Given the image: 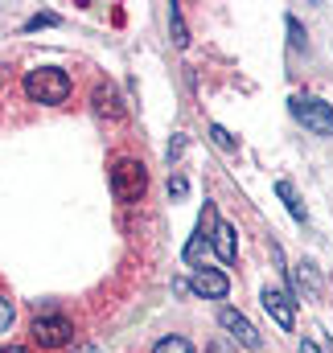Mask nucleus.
<instances>
[{"instance_id":"f257e3e1","label":"nucleus","mask_w":333,"mask_h":353,"mask_svg":"<svg viewBox=\"0 0 333 353\" xmlns=\"http://www.w3.org/2000/svg\"><path fill=\"white\" fill-rule=\"evenodd\" d=\"M25 94L33 99V103H66V94H70V74L62 70V66H37V70H29L25 74Z\"/></svg>"},{"instance_id":"f03ea898","label":"nucleus","mask_w":333,"mask_h":353,"mask_svg":"<svg viewBox=\"0 0 333 353\" xmlns=\"http://www.w3.org/2000/svg\"><path fill=\"white\" fill-rule=\"evenodd\" d=\"M144 189H149V173H144L140 161H115L111 165V197L115 201L132 205V201L144 197Z\"/></svg>"},{"instance_id":"7ed1b4c3","label":"nucleus","mask_w":333,"mask_h":353,"mask_svg":"<svg viewBox=\"0 0 333 353\" xmlns=\"http://www.w3.org/2000/svg\"><path fill=\"white\" fill-rule=\"evenodd\" d=\"M292 115L296 123H305L317 136H333V107L321 103L317 94H292Z\"/></svg>"},{"instance_id":"20e7f679","label":"nucleus","mask_w":333,"mask_h":353,"mask_svg":"<svg viewBox=\"0 0 333 353\" xmlns=\"http://www.w3.org/2000/svg\"><path fill=\"white\" fill-rule=\"evenodd\" d=\"M29 333H33V341H37L41 350H62V345H70L75 325H70L66 316H58V312H46V316H33Z\"/></svg>"},{"instance_id":"39448f33","label":"nucleus","mask_w":333,"mask_h":353,"mask_svg":"<svg viewBox=\"0 0 333 353\" xmlns=\"http://www.w3.org/2000/svg\"><path fill=\"white\" fill-rule=\"evenodd\" d=\"M263 308H267V316L280 325V329H292L296 325V300L284 292V288H263Z\"/></svg>"},{"instance_id":"423d86ee","label":"nucleus","mask_w":333,"mask_h":353,"mask_svg":"<svg viewBox=\"0 0 333 353\" xmlns=\"http://www.w3.org/2000/svg\"><path fill=\"white\" fill-rule=\"evenodd\" d=\"M218 325H222V329H227V333H231L239 345H247V350H259V329L251 325L243 312H235V308H222V312H218Z\"/></svg>"},{"instance_id":"0eeeda50","label":"nucleus","mask_w":333,"mask_h":353,"mask_svg":"<svg viewBox=\"0 0 333 353\" xmlns=\"http://www.w3.org/2000/svg\"><path fill=\"white\" fill-rule=\"evenodd\" d=\"M189 288H193L198 296H206V300H222V296L231 292V279H227L222 271H214V267H198L193 279H189Z\"/></svg>"},{"instance_id":"6e6552de","label":"nucleus","mask_w":333,"mask_h":353,"mask_svg":"<svg viewBox=\"0 0 333 353\" xmlns=\"http://www.w3.org/2000/svg\"><path fill=\"white\" fill-rule=\"evenodd\" d=\"M210 247H214V255H218L222 263H235V255H239L235 226H231V222H218V226H214V234H210Z\"/></svg>"},{"instance_id":"1a4fd4ad","label":"nucleus","mask_w":333,"mask_h":353,"mask_svg":"<svg viewBox=\"0 0 333 353\" xmlns=\"http://www.w3.org/2000/svg\"><path fill=\"white\" fill-rule=\"evenodd\" d=\"M276 193L284 197V205H288V214H292V218H296V222L305 226V222H309V214H305V205H301V197H296V189H292L288 181H280V185H276Z\"/></svg>"},{"instance_id":"9d476101","label":"nucleus","mask_w":333,"mask_h":353,"mask_svg":"<svg viewBox=\"0 0 333 353\" xmlns=\"http://www.w3.org/2000/svg\"><path fill=\"white\" fill-rule=\"evenodd\" d=\"M95 111L115 119V115H120V94H115L111 87H99V90H95Z\"/></svg>"},{"instance_id":"9b49d317","label":"nucleus","mask_w":333,"mask_h":353,"mask_svg":"<svg viewBox=\"0 0 333 353\" xmlns=\"http://www.w3.org/2000/svg\"><path fill=\"white\" fill-rule=\"evenodd\" d=\"M153 353H193V345H189L185 337H177V333H169V337H161V341L153 345Z\"/></svg>"},{"instance_id":"f8f14e48","label":"nucleus","mask_w":333,"mask_h":353,"mask_svg":"<svg viewBox=\"0 0 333 353\" xmlns=\"http://www.w3.org/2000/svg\"><path fill=\"white\" fill-rule=\"evenodd\" d=\"M210 140H214V144H218L222 152H235V148H239V140H235V136H231V132H227L222 123H210Z\"/></svg>"},{"instance_id":"ddd939ff","label":"nucleus","mask_w":333,"mask_h":353,"mask_svg":"<svg viewBox=\"0 0 333 353\" xmlns=\"http://www.w3.org/2000/svg\"><path fill=\"white\" fill-rule=\"evenodd\" d=\"M169 29H173V41H177V46H185V41H189V37H185V21H181V8H177V4L169 8Z\"/></svg>"},{"instance_id":"4468645a","label":"nucleus","mask_w":333,"mask_h":353,"mask_svg":"<svg viewBox=\"0 0 333 353\" xmlns=\"http://www.w3.org/2000/svg\"><path fill=\"white\" fill-rule=\"evenodd\" d=\"M8 325H12V300L0 292V333H8Z\"/></svg>"},{"instance_id":"2eb2a0df","label":"nucleus","mask_w":333,"mask_h":353,"mask_svg":"<svg viewBox=\"0 0 333 353\" xmlns=\"http://www.w3.org/2000/svg\"><path fill=\"white\" fill-rule=\"evenodd\" d=\"M46 25H58V17L54 12H37V17L25 21V29H46Z\"/></svg>"},{"instance_id":"dca6fc26","label":"nucleus","mask_w":333,"mask_h":353,"mask_svg":"<svg viewBox=\"0 0 333 353\" xmlns=\"http://www.w3.org/2000/svg\"><path fill=\"white\" fill-rule=\"evenodd\" d=\"M288 33H292V46L301 50V46H305V33H301V21H296V17H288Z\"/></svg>"},{"instance_id":"f3484780","label":"nucleus","mask_w":333,"mask_h":353,"mask_svg":"<svg viewBox=\"0 0 333 353\" xmlns=\"http://www.w3.org/2000/svg\"><path fill=\"white\" fill-rule=\"evenodd\" d=\"M185 189H189L185 176H173V181H169V197H185Z\"/></svg>"},{"instance_id":"a211bd4d","label":"nucleus","mask_w":333,"mask_h":353,"mask_svg":"<svg viewBox=\"0 0 333 353\" xmlns=\"http://www.w3.org/2000/svg\"><path fill=\"white\" fill-rule=\"evenodd\" d=\"M181 148H185V140H181V136H177V140H173V144H169V161H177V157H181Z\"/></svg>"},{"instance_id":"6ab92c4d","label":"nucleus","mask_w":333,"mask_h":353,"mask_svg":"<svg viewBox=\"0 0 333 353\" xmlns=\"http://www.w3.org/2000/svg\"><path fill=\"white\" fill-rule=\"evenodd\" d=\"M301 353H321V350H317L313 341H301Z\"/></svg>"},{"instance_id":"aec40b11","label":"nucleus","mask_w":333,"mask_h":353,"mask_svg":"<svg viewBox=\"0 0 333 353\" xmlns=\"http://www.w3.org/2000/svg\"><path fill=\"white\" fill-rule=\"evenodd\" d=\"M0 353H29L25 345H8V350H0Z\"/></svg>"},{"instance_id":"412c9836","label":"nucleus","mask_w":333,"mask_h":353,"mask_svg":"<svg viewBox=\"0 0 333 353\" xmlns=\"http://www.w3.org/2000/svg\"><path fill=\"white\" fill-rule=\"evenodd\" d=\"M75 353H99V350H95V345H83V350H75Z\"/></svg>"},{"instance_id":"4be33fe9","label":"nucleus","mask_w":333,"mask_h":353,"mask_svg":"<svg viewBox=\"0 0 333 353\" xmlns=\"http://www.w3.org/2000/svg\"><path fill=\"white\" fill-rule=\"evenodd\" d=\"M210 353H227V350H222V345H210Z\"/></svg>"}]
</instances>
